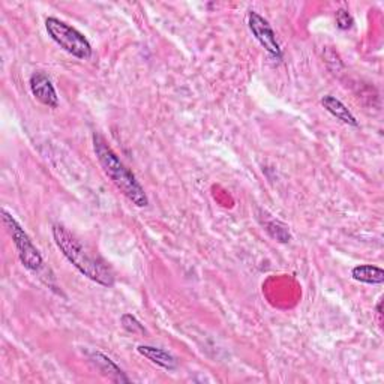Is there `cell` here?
<instances>
[{"mask_svg":"<svg viewBox=\"0 0 384 384\" xmlns=\"http://www.w3.org/2000/svg\"><path fill=\"white\" fill-rule=\"evenodd\" d=\"M53 237L62 254L68 258V262L81 275H85L102 287L114 285V275L110 267L95 255H92L78 239L72 236L64 225H53Z\"/></svg>","mask_w":384,"mask_h":384,"instance_id":"obj_1","label":"cell"},{"mask_svg":"<svg viewBox=\"0 0 384 384\" xmlns=\"http://www.w3.org/2000/svg\"><path fill=\"white\" fill-rule=\"evenodd\" d=\"M93 150H95L104 173L118 186V190L137 207H146L149 204V199L143 186L99 134H93Z\"/></svg>","mask_w":384,"mask_h":384,"instance_id":"obj_2","label":"cell"},{"mask_svg":"<svg viewBox=\"0 0 384 384\" xmlns=\"http://www.w3.org/2000/svg\"><path fill=\"white\" fill-rule=\"evenodd\" d=\"M45 29L51 39H53L60 48H64L66 53L83 60L90 59L92 45L87 38L81 32H78L77 29L71 27L69 24L60 22L59 18L55 17H48L45 20Z\"/></svg>","mask_w":384,"mask_h":384,"instance_id":"obj_3","label":"cell"},{"mask_svg":"<svg viewBox=\"0 0 384 384\" xmlns=\"http://www.w3.org/2000/svg\"><path fill=\"white\" fill-rule=\"evenodd\" d=\"M0 215H2V221L6 232L13 237V242L17 248L20 262H22V264L26 269H29L30 272H38L39 269L43 267L44 262L39 251L35 248L32 241H30V237L27 236V233L23 230V227L17 222V220L11 213L2 209L0 211Z\"/></svg>","mask_w":384,"mask_h":384,"instance_id":"obj_4","label":"cell"},{"mask_svg":"<svg viewBox=\"0 0 384 384\" xmlns=\"http://www.w3.org/2000/svg\"><path fill=\"white\" fill-rule=\"evenodd\" d=\"M248 26L255 39L262 44V47L269 55L276 60L283 59V48L279 45L273 29L269 24L267 20H264L258 13L251 11L248 14Z\"/></svg>","mask_w":384,"mask_h":384,"instance_id":"obj_5","label":"cell"},{"mask_svg":"<svg viewBox=\"0 0 384 384\" xmlns=\"http://www.w3.org/2000/svg\"><path fill=\"white\" fill-rule=\"evenodd\" d=\"M30 90L32 95L47 107L56 108L59 106V97L51 80L44 74V72H34L29 80Z\"/></svg>","mask_w":384,"mask_h":384,"instance_id":"obj_6","label":"cell"},{"mask_svg":"<svg viewBox=\"0 0 384 384\" xmlns=\"http://www.w3.org/2000/svg\"><path fill=\"white\" fill-rule=\"evenodd\" d=\"M90 362L97 367V369L102 374V376L108 377L111 381L129 383V378L125 376V372L110 357H107L106 355H102V353H99V351L92 353Z\"/></svg>","mask_w":384,"mask_h":384,"instance_id":"obj_7","label":"cell"},{"mask_svg":"<svg viewBox=\"0 0 384 384\" xmlns=\"http://www.w3.org/2000/svg\"><path fill=\"white\" fill-rule=\"evenodd\" d=\"M137 351L140 353L141 356H144L146 359H149L155 365H158L164 369L173 371L178 368V360L173 355H170L169 351H165L164 348H158V347H150V346H138Z\"/></svg>","mask_w":384,"mask_h":384,"instance_id":"obj_8","label":"cell"},{"mask_svg":"<svg viewBox=\"0 0 384 384\" xmlns=\"http://www.w3.org/2000/svg\"><path fill=\"white\" fill-rule=\"evenodd\" d=\"M321 104H323V107L332 114V116H335L341 122L350 125V127H359V122L356 120L355 116H353L351 111L335 97L326 95L323 97V99H321Z\"/></svg>","mask_w":384,"mask_h":384,"instance_id":"obj_9","label":"cell"},{"mask_svg":"<svg viewBox=\"0 0 384 384\" xmlns=\"http://www.w3.org/2000/svg\"><path fill=\"white\" fill-rule=\"evenodd\" d=\"M351 276L359 283L365 284H383L384 283V271L377 266H356L351 271Z\"/></svg>","mask_w":384,"mask_h":384,"instance_id":"obj_10","label":"cell"},{"mask_svg":"<svg viewBox=\"0 0 384 384\" xmlns=\"http://www.w3.org/2000/svg\"><path fill=\"white\" fill-rule=\"evenodd\" d=\"M264 225H266L267 233L271 234L273 239H276L278 242L287 243V242H290V239H292L287 225L283 224V222H279V221H269Z\"/></svg>","mask_w":384,"mask_h":384,"instance_id":"obj_11","label":"cell"},{"mask_svg":"<svg viewBox=\"0 0 384 384\" xmlns=\"http://www.w3.org/2000/svg\"><path fill=\"white\" fill-rule=\"evenodd\" d=\"M122 326L132 335H146V329H144V326L132 314L122 315Z\"/></svg>","mask_w":384,"mask_h":384,"instance_id":"obj_12","label":"cell"},{"mask_svg":"<svg viewBox=\"0 0 384 384\" xmlns=\"http://www.w3.org/2000/svg\"><path fill=\"white\" fill-rule=\"evenodd\" d=\"M336 24L341 30H348L353 26V17L346 9H338L336 11Z\"/></svg>","mask_w":384,"mask_h":384,"instance_id":"obj_13","label":"cell"}]
</instances>
